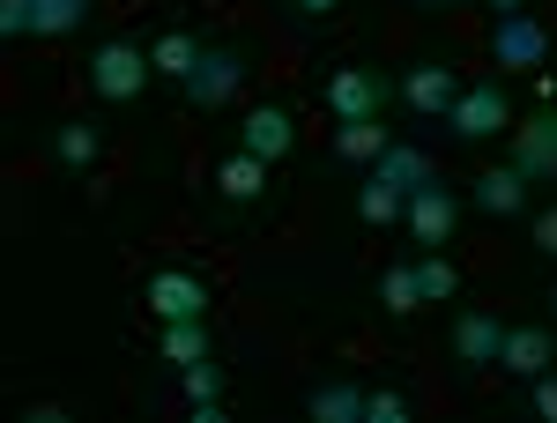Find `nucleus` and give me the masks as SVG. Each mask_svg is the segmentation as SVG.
<instances>
[{"instance_id": "obj_26", "label": "nucleus", "mask_w": 557, "mask_h": 423, "mask_svg": "<svg viewBox=\"0 0 557 423\" xmlns=\"http://www.w3.org/2000/svg\"><path fill=\"white\" fill-rule=\"evenodd\" d=\"M364 423H409V401H401V394H364Z\"/></svg>"}, {"instance_id": "obj_14", "label": "nucleus", "mask_w": 557, "mask_h": 423, "mask_svg": "<svg viewBox=\"0 0 557 423\" xmlns=\"http://www.w3.org/2000/svg\"><path fill=\"white\" fill-rule=\"evenodd\" d=\"M475 209H483V215H520V209H528V178H520L513 164L483 171V178H475Z\"/></svg>"}, {"instance_id": "obj_30", "label": "nucleus", "mask_w": 557, "mask_h": 423, "mask_svg": "<svg viewBox=\"0 0 557 423\" xmlns=\"http://www.w3.org/2000/svg\"><path fill=\"white\" fill-rule=\"evenodd\" d=\"M290 8H305V15H327V8H343V0H290Z\"/></svg>"}, {"instance_id": "obj_32", "label": "nucleus", "mask_w": 557, "mask_h": 423, "mask_svg": "<svg viewBox=\"0 0 557 423\" xmlns=\"http://www.w3.org/2000/svg\"><path fill=\"white\" fill-rule=\"evenodd\" d=\"M417 8H461V0H417Z\"/></svg>"}, {"instance_id": "obj_4", "label": "nucleus", "mask_w": 557, "mask_h": 423, "mask_svg": "<svg viewBox=\"0 0 557 423\" xmlns=\"http://www.w3.org/2000/svg\"><path fill=\"white\" fill-rule=\"evenodd\" d=\"M491 60H498V67H543V60H550V38H543V23H535V15H498V23H491Z\"/></svg>"}, {"instance_id": "obj_13", "label": "nucleus", "mask_w": 557, "mask_h": 423, "mask_svg": "<svg viewBox=\"0 0 557 423\" xmlns=\"http://www.w3.org/2000/svg\"><path fill=\"white\" fill-rule=\"evenodd\" d=\"M372 178L401 186V194H417V186H431L438 171H431V157H424V149H409V141H386V157L372 164Z\"/></svg>"}, {"instance_id": "obj_29", "label": "nucleus", "mask_w": 557, "mask_h": 423, "mask_svg": "<svg viewBox=\"0 0 557 423\" xmlns=\"http://www.w3.org/2000/svg\"><path fill=\"white\" fill-rule=\"evenodd\" d=\"M535 253H550V260H557V209L535 215Z\"/></svg>"}, {"instance_id": "obj_18", "label": "nucleus", "mask_w": 557, "mask_h": 423, "mask_svg": "<svg viewBox=\"0 0 557 423\" xmlns=\"http://www.w3.org/2000/svg\"><path fill=\"white\" fill-rule=\"evenodd\" d=\"M201 52H209V45H194L186 30H164V38L149 45V67H157V75H172V83H186V75L201 67Z\"/></svg>"}, {"instance_id": "obj_19", "label": "nucleus", "mask_w": 557, "mask_h": 423, "mask_svg": "<svg viewBox=\"0 0 557 423\" xmlns=\"http://www.w3.org/2000/svg\"><path fill=\"white\" fill-rule=\"evenodd\" d=\"M380 304L394 312V320H409L417 304H424V283H417V260H394L380 275Z\"/></svg>"}, {"instance_id": "obj_2", "label": "nucleus", "mask_w": 557, "mask_h": 423, "mask_svg": "<svg viewBox=\"0 0 557 423\" xmlns=\"http://www.w3.org/2000/svg\"><path fill=\"white\" fill-rule=\"evenodd\" d=\"M446 127L461 134V141H491L498 127H513V104H506V83L491 75V83H461L454 97V112H446Z\"/></svg>"}, {"instance_id": "obj_23", "label": "nucleus", "mask_w": 557, "mask_h": 423, "mask_svg": "<svg viewBox=\"0 0 557 423\" xmlns=\"http://www.w3.org/2000/svg\"><path fill=\"white\" fill-rule=\"evenodd\" d=\"M52 157H60L67 171H89V164H97V127H83V120L60 127V134H52Z\"/></svg>"}, {"instance_id": "obj_5", "label": "nucleus", "mask_w": 557, "mask_h": 423, "mask_svg": "<svg viewBox=\"0 0 557 423\" xmlns=\"http://www.w3.org/2000/svg\"><path fill=\"white\" fill-rule=\"evenodd\" d=\"M238 83H246V60H238L231 45H209V52H201V67L186 75V97H194L201 112H215V104H231V97H238Z\"/></svg>"}, {"instance_id": "obj_33", "label": "nucleus", "mask_w": 557, "mask_h": 423, "mask_svg": "<svg viewBox=\"0 0 557 423\" xmlns=\"http://www.w3.org/2000/svg\"><path fill=\"white\" fill-rule=\"evenodd\" d=\"M550 304H557V290H550Z\"/></svg>"}, {"instance_id": "obj_31", "label": "nucleus", "mask_w": 557, "mask_h": 423, "mask_svg": "<svg viewBox=\"0 0 557 423\" xmlns=\"http://www.w3.org/2000/svg\"><path fill=\"white\" fill-rule=\"evenodd\" d=\"M491 8H498V15H520V8H528V0H491Z\"/></svg>"}, {"instance_id": "obj_24", "label": "nucleus", "mask_w": 557, "mask_h": 423, "mask_svg": "<svg viewBox=\"0 0 557 423\" xmlns=\"http://www.w3.org/2000/svg\"><path fill=\"white\" fill-rule=\"evenodd\" d=\"M417 283H424V304H446V297L461 290L454 260H438V253H424V260H417Z\"/></svg>"}, {"instance_id": "obj_3", "label": "nucleus", "mask_w": 557, "mask_h": 423, "mask_svg": "<svg viewBox=\"0 0 557 423\" xmlns=\"http://www.w3.org/2000/svg\"><path fill=\"white\" fill-rule=\"evenodd\" d=\"M141 304H149L157 320H201V312H209V283H201L194 268H164V275H149Z\"/></svg>"}, {"instance_id": "obj_8", "label": "nucleus", "mask_w": 557, "mask_h": 423, "mask_svg": "<svg viewBox=\"0 0 557 423\" xmlns=\"http://www.w3.org/2000/svg\"><path fill=\"white\" fill-rule=\"evenodd\" d=\"M513 171L520 178H557V112H535L513 127Z\"/></svg>"}, {"instance_id": "obj_28", "label": "nucleus", "mask_w": 557, "mask_h": 423, "mask_svg": "<svg viewBox=\"0 0 557 423\" xmlns=\"http://www.w3.org/2000/svg\"><path fill=\"white\" fill-rule=\"evenodd\" d=\"M528 401H535V416H550V423H557V372L528 380Z\"/></svg>"}, {"instance_id": "obj_10", "label": "nucleus", "mask_w": 557, "mask_h": 423, "mask_svg": "<svg viewBox=\"0 0 557 423\" xmlns=\"http://www.w3.org/2000/svg\"><path fill=\"white\" fill-rule=\"evenodd\" d=\"M380 104H386V89L372 67H343L335 83H327V112L335 120H380Z\"/></svg>"}, {"instance_id": "obj_25", "label": "nucleus", "mask_w": 557, "mask_h": 423, "mask_svg": "<svg viewBox=\"0 0 557 423\" xmlns=\"http://www.w3.org/2000/svg\"><path fill=\"white\" fill-rule=\"evenodd\" d=\"M186 401H223V364H186Z\"/></svg>"}, {"instance_id": "obj_22", "label": "nucleus", "mask_w": 557, "mask_h": 423, "mask_svg": "<svg viewBox=\"0 0 557 423\" xmlns=\"http://www.w3.org/2000/svg\"><path fill=\"white\" fill-rule=\"evenodd\" d=\"M30 15H38V38H67V30H83L89 0H30Z\"/></svg>"}, {"instance_id": "obj_7", "label": "nucleus", "mask_w": 557, "mask_h": 423, "mask_svg": "<svg viewBox=\"0 0 557 423\" xmlns=\"http://www.w3.org/2000/svg\"><path fill=\"white\" fill-rule=\"evenodd\" d=\"M401 97H409V112L446 120V112H454V97H461V75H454L446 60H417V67L401 75Z\"/></svg>"}, {"instance_id": "obj_12", "label": "nucleus", "mask_w": 557, "mask_h": 423, "mask_svg": "<svg viewBox=\"0 0 557 423\" xmlns=\"http://www.w3.org/2000/svg\"><path fill=\"white\" fill-rule=\"evenodd\" d=\"M550 327H506V349H498V372H513V380H543L550 372Z\"/></svg>"}, {"instance_id": "obj_15", "label": "nucleus", "mask_w": 557, "mask_h": 423, "mask_svg": "<svg viewBox=\"0 0 557 423\" xmlns=\"http://www.w3.org/2000/svg\"><path fill=\"white\" fill-rule=\"evenodd\" d=\"M215 186H223V201H260L268 194V164H260L253 149H238V157L215 164Z\"/></svg>"}, {"instance_id": "obj_16", "label": "nucleus", "mask_w": 557, "mask_h": 423, "mask_svg": "<svg viewBox=\"0 0 557 423\" xmlns=\"http://www.w3.org/2000/svg\"><path fill=\"white\" fill-rule=\"evenodd\" d=\"M305 409H312L320 423H364V386L327 380V386H312V394H305Z\"/></svg>"}, {"instance_id": "obj_20", "label": "nucleus", "mask_w": 557, "mask_h": 423, "mask_svg": "<svg viewBox=\"0 0 557 423\" xmlns=\"http://www.w3.org/2000/svg\"><path fill=\"white\" fill-rule=\"evenodd\" d=\"M209 357V320H164V364H201Z\"/></svg>"}, {"instance_id": "obj_6", "label": "nucleus", "mask_w": 557, "mask_h": 423, "mask_svg": "<svg viewBox=\"0 0 557 423\" xmlns=\"http://www.w3.org/2000/svg\"><path fill=\"white\" fill-rule=\"evenodd\" d=\"M401 223H409V238H417V246H446V238H454V223H461V201L431 178V186H417V194H409Z\"/></svg>"}, {"instance_id": "obj_11", "label": "nucleus", "mask_w": 557, "mask_h": 423, "mask_svg": "<svg viewBox=\"0 0 557 423\" xmlns=\"http://www.w3.org/2000/svg\"><path fill=\"white\" fill-rule=\"evenodd\" d=\"M498 349H506V327H498L491 312H461V320H454V357H461L469 372H491Z\"/></svg>"}, {"instance_id": "obj_27", "label": "nucleus", "mask_w": 557, "mask_h": 423, "mask_svg": "<svg viewBox=\"0 0 557 423\" xmlns=\"http://www.w3.org/2000/svg\"><path fill=\"white\" fill-rule=\"evenodd\" d=\"M23 30H38L30 0H0V38H23Z\"/></svg>"}, {"instance_id": "obj_21", "label": "nucleus", "mask_w": 557, "mask_h": 423, "mask_svg": "<svg viewBox=\"0 0 557 423\" xmlns=\"http://www.w3.org/2000/svg\"><path fill=\"white\" fill-rule=\"evenodd\" d=\"M401 209H409L401 186H386V178H364V186H357V215H364V223H401Z\"/></svg>"}, {"instance_id": "obj_1", "label": "nucleus", "mask_w": 557, "mask_h": 423, "mask_svg": "<svg viewBox=\"0 0 557 423\" xmlns=\"http://www.w3.org/2000/svg\"><path fill=\"white\" fill-rule=\"evenodd\" d=\"M149 75H157V67H149V52L127 45V38H112V45H97V52H89V89H97V97H112V104L141 97Z\"/></svg>"}, {"instance_id": "obj_17", "label": "nucleus", "mask_w": 557, "mask_h": 423, "mask_svg": "<svg viewBox=\"0 0 557 423\" xmlns=\"http://www.w3.org/2000/svg\"><path fill=\"white\" fill-rule=\"evenodd\" d=\"M335 157H343V164H380L386 157V127L380 120H343V127H335Z\"/></svg>"}, {"instance_id": "obj_9", "label": "nucleus", "mask_w": 557, "mask_h": 423, "mask_svg": "<svg viewBox=\"0 0 557 423\" xmlns=\"http://www.w3.org/2000/svg\"><path fill=\"white\" fill-rule=\"evenodd\" d=\"M238 149H253L260 164H275V157H290V149H298V120H290L283 104H253V112H246V141H238Z\"/></svg>"}]
</instances>
